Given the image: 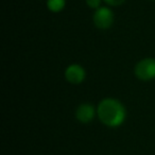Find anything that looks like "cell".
I'll return each mask as SVG.
<instances>
[{
    "mask_svg": "<svg viewBox=\"0 0 155 155\" xmlns=\"http://www.w3.org/2000/svg\"><path fill=\"white\" fill-rule=\"evenodd\" d=\"M94 22L100 29H107L113 24V12L107 8H99L94 14Z\"/></svg>",
    "mask_w": 155,
    "mask_h": 155,
    "instance_id": "obj_3",
    "label": "cell"
},
{
    "mask_svg": "<svg viewBox=\"0 0 155 155\" xmlns=\"http://www.w3.org/2000/svg\"><path fill=\"white\" fill-rule=\"evenodd\" d=\"M135 74L138 79L143 81L152 80L155 78V60L144 58L135 67Z\"/></svg>",
    "mask_w": 155,
    "mask_h": 155,
    "instance_id": "obj_2",
    "label": "cell"
},
{
    "mask_svg": "<svg viewBox=\"0 0 155 155\" xmlns=\"http://www.w3.org/2000/svg\"><path fill=\"white\" fill-rule=\"evenodd\" d=\"M98 115L102 122L110 127H119L125 119L123 105L115 99H104L98 107Z\"/></svg>",
    "mask_w": 155,
    "mask_h": 155,
    "instance_id": "obj_1",
    "label": "cell"
},
{
    "mask_svg": "<svg viewBox=\"0 0 155 155\" xmlns=\"http://www.w3.org/2000/svg\"><path fill=\"white\" fill-rule=\"evenodd\" d=\"M65 77L71 84H80L85 78V71L80 65H70L66 69Z\"/></svg>",
    "mask_w": 155,
    "mask_h": 155,
    "instance_id": "obj_4",
    "label": "cell"
},
{
    "mask_svg": "<svg viewBox=\"0 0 155 155\" xmlns=\"http://www.w3.org/2000/svg\"><path fill=\"white\" fill-rule=\"evenodd\" d=\"M75 116L79 121L83 123H87L93 120L94 116H95V110L91 104H82L78 107Z\"/></svg>",
    "mask_w": 155,
    "mask_h": 155,
    "instance_id": "obj_5",
    "label": "cell"
},
{
    "mask_svg": "<svg viewBox=\"0 0 155 155\" xmlns=\"http://www.w3.org/2000/svg\"><path fill=\"white\" fill-rule=\"evenodd\" d=\"M48 8L52 12H60L64 9L65 0H48Z\"/></svg>",
    "mask_w": 155,
    "mask_h": 155,
    "instance_id": "obj_6",
    "label": "cell"
},
{
    "mask_svg": "<svg viewBox=\"0 0 155 155\" xmlns=\"http://www.w3.org/2000/svg\"><path fill=\"white\" fill-rule=\"evenodd\" d=\"M86 2H87V5L91 8H93V9H99L101 0H86Z\"/></svg>",
    "mask_w": 155,
    "mask_h": 155,
    "instance_id": "obj_7",
    "label": "cell"
},
{
    "mask_svg": "<svg viewBox=\"0 0 155 155\" xmlns=\"http://www.w3.org/2000/svg\"><path fill=\"white\" fill-rule=\"evenodd\" d=\"M106 3H108V5H120L121 3L124 2V0H104Z\"/></svg>",
    "mask_w": 155,
    "mask_h": 155,
    "instance_id": "obj_8",
    "label": "cell"
}]
</instances>
